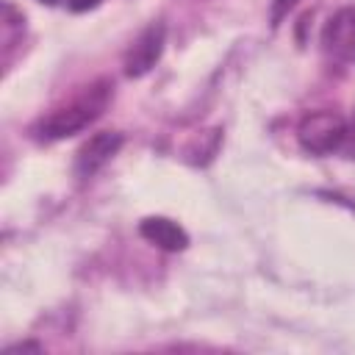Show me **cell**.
Wrapping results in <instances>:
<instances>
[{"mask_svg": "<svg viewBox=\"0 0 355 355\" xmlns=\"http://www.w3.org/2000/svg\"><path fill=\"white\" fill-rule=\"evenodd\" d=\"M111 83L108 80H97L89 89H83L78 97H72L67 105L50 111L47 116H42L33 128V136L39 141H58L67 139L72 133H80L83 128H89L94 119L103 116V111L111 103Z\"/></svg>", "mask_w": 355, "mask_h": 355, "instance_id": "1", "label": "cell"}, {"mask_svg": "<svg viewBox=\"0 0 355 355\" xmlns=\"http://www.w3.org/2000/svg\"><path fill=\"white\" fill-rule=\"evenodd\" d=\"M347 139V119L338 111H308L297 125V141L311 155L341 153Z\"/></svg>", "mask_w": 355, "mask_h": 355, "instance_id": "2", "label": "cell"}, {"mask_svg": "<svg viewBox=\"0 0 355 355\" xmlns=\"http://www.w3.org/2000/svg\"><path fill=\"white\" fill-rule=\"evenodd\" d=\"M164 44H166V25L161 19L150 22L147 28H141V33L130 42V47L125 50V75L128 78H141L147 75L164 55Z\"/></svg>", "mask_w": 355, "mask_h": 355, "instance_id": "3", "label": "cell"}, {"mask_svg": "<svg viewBox=\"0 0 355 355\" xmlns=\"http://www.w3.org/2000/svg\"><path fill=\"white\" fill-rule=\"evenodd\" d=\"M322 50L338 64H355V6H341L333 11L322 28Z\"/></svg>", "mask_w": 355, "mask_h": 355, "instance_id": "4", "label": "cell"}, {"mask_svg": "<svg viewBox=\"0 0 355 355\" xmlns=\"http://www.w3.org/2000/svg\"><path fill=\"white\" fill-rule=\"evenodd\" d=\"M122 144H125V136L119 130H100V133L89 136L75 153V175L83 180L97 175L119 153Z\"/></svg>", "mask_w": 355, "mask_h": 355, "instance_id": "5", "label": "cell"}, {"mask_svg": "<svg viewBox=\"0 0 355 355\" xmlns=\"http://www.w3.org/2000/svg\"><path fill=\"white\" fill-rule=\"evenodd\" d=\"M139 233H141V239H147L150 244H155L158 250H166V252H180V250L189 247V233L178 222H172L166 216L141 219L139 222Z\"/></svg>", "mask_w": 355, "mask_h": 355, "instance_id": "6", "label": "cell"}, {"mask_svg": "<svg viewBox=\"0 0 355 355\" xmlns=\"http://www.w3.org/2000/svg\"><path fill=\"white\" fill-rule=\"evenodd\" d=\"M300 0H272V25H280L283 17L297 6Z\"/></svg>", "mask_w": 355, "mask_h": 355, "instance_id": "7", "label": "cell"}, {"mask_svg": "<svg viewBox=\"0 0 355 355\" xmlns=\"http://www.w3.org/2000/svg\"><path fill=\"white\" fill-rule=\"evenodd\" d=\"M341 153H344V158L355 161V114H352V119L347 122V139H344Z\"/></svg>", "mask_w": 355, "mask_h": 355, "instance_id": "8", "label": "cell"}, {"mask_svg": "<svg viewBox=\"0 0 355 355\" xmlns=\"http://www.w3.org/2000/svg\"><path fill=\"white\" fill-rule=\"evenodd\" d=\"M103 0H67V8L69 11H75V14H80V11H92V8H97Z\"/></svg>", "mask_w": 355, "mask_h": 355, "instance_id": "9", "label": "cell"}, {"mask_svg": "<svg viewBox=\"0 0 355 355\" xmlns=\"http://www.w3.org/2000/svg\"><path fill=\"white\" fill-rule=\"evenodd\" d=\"M39 3H47V6H58V3H67V0H39Z\"/></svg>", "mask_w": 355, "mask_h": 355, "instance_id": "10", "label": "cell"}]
</instances>
